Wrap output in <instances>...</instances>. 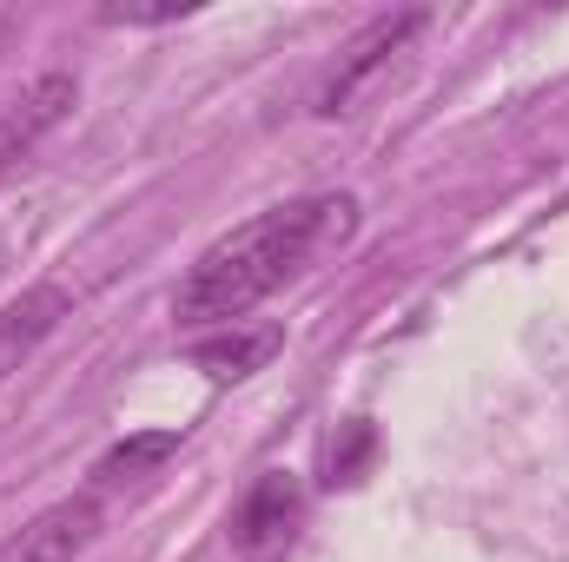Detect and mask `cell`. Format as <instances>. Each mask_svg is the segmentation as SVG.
<instances>
[{
	"label": "cell",
	"mask_w": 569,
	"mask_h": 562,
	"mask_svg": "<svg viewBox=\"0 0 569 562\" xmlns=\"http://www.w3.org/2000/svg\"><path fill=\"white\" fill-rule=\"evenodd\" d=\"M358 225V199L351 192H311V199H284L272 212L246 219L239 232H226L219 245L199 252V265L172 291V318L179 324H239L259 298H272L284 279H298L325 245H338Z\"/></svg>",
	"instance_id": "1"
},
{
	"label": "cell",
	"mask_w": 569,
	"mask_h": 562,
	"mask_svg": "<svg viewBox=\"0 0 569 562\" xmlns=\"http://www.w3.org/2000/svg\"><path fill=\"white\" fill-rule=\"evenodd\" d=\"M418 33H425V13H418V7H411V13H385V20H371V27H365V33L338 53L331 80L318 87V113H325V120L351 113V107L378 87V73H385V67H391V60H398Z\"/></svg>",
	"instance_id": "2"
},
{
	"label": "cell",
	"mask_w": 569,
	"mask_h": 562,
	"mask_svg": "<svg viewBox=\"0 0 569 562\" xmlns=\"http://www.w3.org/2000/svg\"><path fill=\"white\" fill-rule=\"evenodd\" d=\"M298 516H305V490H298V476H291V470H266V476L246 490L239 516H232V543H239L252 562L284 556V543L298 536Z\"/></svg>",
	"instance_id": "3"
},
{
	"label": "cell",
	"mask_w": 569,
	"mask_h": 562,
	"mask_svg": "<svg viewBox=\"0 0 569 562\" xmlns=\"http://www.w3.org/2000/svg\"><path fill=\"white\" fill-rule=\"evenodd\" d=\"M100 536V510L87 496H67L53 510H40L27 530H13L0 543V562H80Z\"/></svg>",
	"instance_id": "4"
},
{
	"label": "cell",
	"mask_w": 569,
	"mask_h": 562,
	"mask_svg": "<svg viewBox=\"0 0 569 562\" xmlns=\"http://www.w3.org/2000/svg\"><path fill=\"white\" fill-rule=\"evenodd\" d=\"M73 100H80V80H73V73H40V80L13 100V113L0 120V165L20 159L40 133H53V127L73 113Z\"/></svg>",
	"instance_id": "5"
},
{
	"label": "cell",
	"mask_w": 569,
	"mask_h": 562,
	"mask_svg": "<svg viewBox=\"0 0 569 562\" xmlns=\"http://www.w3.org/2000/svg\"><path fill=\"white\" fill-rule=\"evenodd\" d=\"M67 318V291L60 284H27L7 311H0V384L47 344V331Z\"/></svg>",
	"instance_id": "6"
},
{
	"label": "cell",
	"mask_w": 569,
	"mask_h": 562,
	"mask_svg": "<svg viewBox=\"0 0 569 562\" xmlns=\"http://www.w3.org/2000/svg\"><path fill=\"white\" fill-rule=\"evenodd\" d=\"M279 351H284V331H279V324H232V331L206 338V344L192 351V364H199L212 384H239V378L266 371Z\"/></svg>",
	"instance_id": "7"
},
{
	"label": "cell",
	"mask_w": 569,
	"mask_h": 562,
	"mask_svg": "<svg viewBox=\"0 0 569 562\" xmlns=\"http://www.w3.org/2000/svg\"><path fill=\"white\" fill-rule=\"evenodd\" d=\"M172 450H179V430H140V436H127V443H113V450L100 456V476H107V483L146 476V470H159Z\"/></svg>",
	"instance_id": "8"
},
{
	"label": "cell",
	"mask_w": 569,
	"mask_h": 562,
	"mask_svg": "<svg viewBox=\"0 0 569 562\" xmlns=\"http://www.w3.org/2000/svg\"><path fill=\"white\" fill-rule=\"evenodd\" d=\"M7 252H13V239H7V232H0V272H7Z\"/></svg>",
	"instance_id": "9"
}]
</instances>
